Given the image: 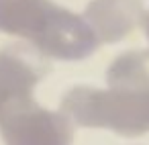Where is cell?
I'll list each match as a JSON object with an SVG mask.
<instances>
[{"label": "cell", "mask_w": 149, "mask_h": 145, "mask_svg": "<svg viewBox=\"0 0 149 145\" xmlns=\"http://www.w3.org/2000/svg\"><path fill=\"white\" fill-rule=\"evenodd\" d=\"M0 31L27 41L47 59L61 61L84 59L100 45L82 15L53 0H0Z\"/></svg>", "instance_id": "obj_1"}, {"label": "cell", "mask_w": 149, "mask_h": 145, "mask_svg": "<svg viewBox=\"0 0 149 145\" xmlns=\"http://www.w3.org/2000/svg\"><path fill=\"white\" fill-rule=\"evenodd\" d=\"M59 108L80 127L123 137L149 133V90L74 86L61 96Z\"/></svg>", "instance_id": "obj_2"}, {"label": "cell", "mask_w": 149, "mask_h": 145, "mask_svg": "<svg viewBox=\"0 0 149 145\" xmlns=\"http://www.w3.org/2000/svg\"><path fill=\"white\" fill-rule=\"evenodd\" d=\"M74 127L61 108H43L33 100L0 121V135L4 145H72Z\"/></svg>", "instance_id": "obj_3"}, {"label": "cell", "mask_w": 149, "mask_h": 145, "mask_svg": "<svg viewBox=\"0 0 149 145\" xmlns=\"http://www.w3.org/2000/svg\"><path fill=\"white\" fill-rule=\"evenodd\" d=\"M35 47L8 45L0 51V121L15 108L33 102V92L47 66Z\"/></svg>", "instance_id": "obj_4"}, {"label": "cell", "mask_w": 149, "mask_h": 145, "mask_svg": "<svg viewBox=\"0 0 149 145\" xmlns=\"http://www.w3.org/2000/svg\"><path fill=\"white\" fill-rule=\"evenodd\" d=\"M147 10L143 0H90L82 17L100 43H118L139 25Z\"/></svg>", "instance_id": "obj_5"}, {"label": "cell", "mask_w": 149, "mask_h": 145, "mask_svg": "<svg viewBox=\"0 0 149 145\" xmlns=\"http://www.w3.org/2000/svg\"><path fill=\"white\" fill-rule=\"evenodd\" d=\"M108 88L149 90V49L125 51L106 68Z\"/></svg>", "instance_id": "obj_6"}, {"label": "cell", "mask_w": 149, "mask_h": 145, "mask_svg": "<svg viewBox=\"0 0 149 145\" xmlns=\"http://www.w3.org/2000/svg\"><path fill=\"white\" fill-rule=\"evenodd\" d=\"M143 31H145V37H147V41H149V10H147V15H145V19H143Z\"/></svg>", "instance_id": "obj_7"}]
</instances>
